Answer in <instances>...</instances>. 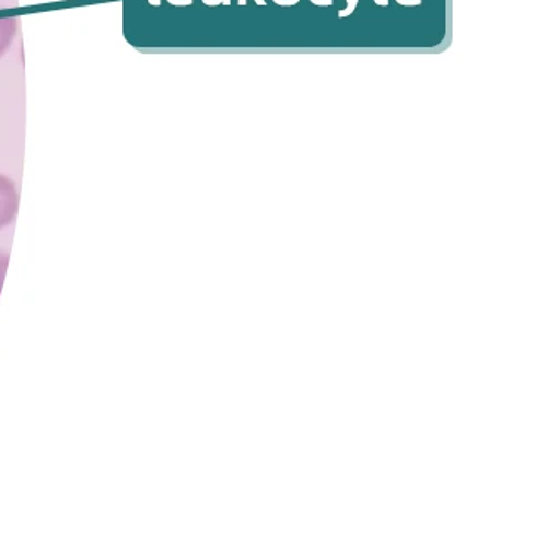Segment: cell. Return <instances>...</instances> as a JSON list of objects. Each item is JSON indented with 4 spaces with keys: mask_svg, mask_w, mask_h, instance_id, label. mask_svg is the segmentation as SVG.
Listing matches in <instances>:
<instances>
[{
    "mask_svg": "<svg viewBox=\"0 0 560 560\" xmlns=\"http://www.w3.org/2000/svg\"><path fill=\"white\" fill-rule=\"evenodd\" d=\"M241 5H246V0H240Z\"/></svg>",
    "mask_w": 560,
    "mask_h": 560,
    "instance_id": "9",
    "label": "cell"
},
{
    "mask_svg": "<svg viewBox=\"0 0 560 560\" xmlns=\"http://www.w3.org/2000/svg\"><path fill=\"white\" fill-rule=\"evenodd\" d=\"M357 2H359V0H352V2H350L349 8L343 9V11L339 12V18L343 19V18H349V15H352L353 11H355Z\"/></svg>",
    "mask_w": 560,
    "mask_h": 560,
    "instance_id": "4",
    "label": "cell"
},
{
    "mask_svg": "<svg viewBox=\"0 0 560 560\" xmlns=\"http://www.w3.org/2000/svg\"><path fill=\"white\" fill-rule=\"evenodd\" d=\"M256 4L266 5V2H265V0H256Z\"/></svg>",
    "mask_w": 560,
    "mask_h": 560,
    "instance_id": "8",
    "label": "cell"
},
{
    "mask_svg": "<svg viewBox=\"0 0 560 560\" xmlns=\"http://www.w3.org/2000/svg\"><path fill=\"white\" fill-rule=\"evenodd\" d=\"M18 19L0 18V58H4L5 52L11 48L18 36Z\"/></svg>",
    "mask_w": 560,
    "mask_h": 560,
    "instance_id": "2",
    "label": "cell"
},
{
    "mask_svg": "<svg viewBox=\"0 0 560 560\" xmlns=\"http://www.w3.org/2000/svg\"><path fill=\"white\" fill-rule=\"evenodd\" d=\"M19 192L14 180L0 174V230L9 226L18 218Z\"/></svg>",
    "mask_w": 560,
    "mask_h": 560,
    "instance_id": "1",
    "label": "cell"
},
{
    "mask_svg": "<svg viewBox=\"0 0 560 560\" xmlns=\"http://www.w3.org/2000/svg\"><path fill=\"white\" fill-rule=\"evenodd\" d=\"M397 2L406 8H415V5H421L422 0H397Z\"/></svg>",
    "mask_w": 560,
    "mask_h": 560,
    "instance_id": "5",
    "label": "cell"
},
{
    "mask_svg": "<svg viewBox=\"0 0 560 560\" xmlns=\"http://www.w3.org/2000/svg\"><path fill=\"white\" fill-rule=\"evenodd\" d=\"M9 255L8 253H0V291L4 284L5 273H8Z\"/></svg>",
    "mask_w": 560,
    "mask_h": 560,
    "instance_id": "3",
    "label": "cell"
},
{
    "mask_svg": "<svg viewBox=\"0 0 560 560\" xmlns=\"http://www.w3.org/2000/svg\"><path fill=\"white\" fill-rule=\"evenodd\" d=\"M312 4L320 5V8H330L334 4V0H310Z\"/></svg>",
    "mask_w": 560,
    "mask_h": 560,
    "instance_id": "6",
    "label": "cell"
},
{
    "mask_svg": "<svg viewBox=\"0 0 560 560\" xmlns=\"http://www.w3.org/2000/svg\"><path fill=\"white\" fill-rule=\"evenodd\" d=\"M375 4L381 5V8H387L389 5V0H374Z\"/></svg>",
    "mask_w": 560,
    "mask_h": 560,
    "instance_id": "7",
    "label": "cell"
}]
</instances>
